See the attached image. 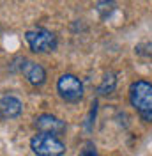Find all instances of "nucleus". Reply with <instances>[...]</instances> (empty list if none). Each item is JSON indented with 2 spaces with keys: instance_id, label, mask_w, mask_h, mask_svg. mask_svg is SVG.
Instances as JSON below:
<instances>
[{
  "instance_id": "obj_1",
  "label": "nucleus",
  "mask_w": 152,
  "mask_h": 156,
  "mask_svg": "<svg viewBox=\"0 0 152 156\" xmlns=\"http://www.w3.org/2000/svg\"><path fill=\"white\" fill-rule=\"evenodd\" d=\"M129 101L145 122H152V83L136 80L129 85Z\"/></svg>"
},
{
  "instance_id": "obj_2",
  "label": "nucleus",
  "mask_w": 152,
  "mask_h": 156,
  "mask_svg": "<svg viewBox=\"0 0 152 156\" xmlns=\"http://www.w3.org/2000/svg\"><path fill=\"white\" fill-rule=\"evenodd\" d=\"M25 41L34 53H50L58 46L57 36L48 29H32L25 32Z\"/></svg>"
},
{
  "instance_id": "obj_3",
  "label": "nucleus",
  "mask_w": 152,
  "mask_h": 156,
  "mask_svg": "<svg viewBox=\"0 0 152 156\" xmlns=\"http://www.w3.org/2000/svg\"><path fill=\"white\" fill-rule=\"evenodd\" d=\"M30 149L36 156H62L66 153V144L57 135L37 133L30 140Z\"/></svg>"
},
{
  "instance_id": "obj_4",
  "label": "nucleus",
  "mask_w": 152,
  "mask_h": 156,
  "mask_svg": "<svg viewBox=\"0 0 152 156\" xmlns=\"http://www.w3.org/2000/svg\"><path fill=\"white\" fill-rule=\"evenodd\" d=\"M57 92L66 103H80L83 98V83L73 73H64L57 80Z\"/></svg>"
},
{
  "instance_id": "obj_5",
  "label": "nucleus",
  "mask_w": 152,
  "mask_h": 156,
  "mask_svg": "<svg viewBox=\"0 0 152 156\" xmlns=\"http://www.w3.org/2000/svg\"><path fill=\"white\" fill-rule=\"evenodd\" d=\"M34 126L39 133H50V135H62L66 131V122L62 119H58L53 114H41L36 117Z\"/></svg>"
},
{
  "instance_id": "obj_6",
  "label": "nucleus",
  "mask_w": 152,
  "mask_h": 156,
  "mask_svg": "<svg viewBox=\"0 0 152 156\" xmlns=\"http://www.w3.org/2000/svg\"><path fill=\"white\" fill-rule=\"evenodd\" d=\"M19 71L23 73V76L27 78V82L30 85H34V87H41L46 82V71H44V68L41 64H37V62H34V60L23 58L21 64H19Z\"/></svg>"
},
{
  "instance_id": "obj_7",
  "label": "nucleus",
  "mask_w": 152,
  "mask_h": 156,
  "mask_svg": "<svg viewBox=\"0 0 152 156\" xmlns=\"http://www.w3.org/2000/svg\"><path fill=\"white\" fill-rule=\"evenodd\" d=\"M23 112V103L21 99L12 94H4L0 98V119L2 121H11L21 115Z\"/></svg>"
},
{
  "instance_id": "obj_8",
  "label": "nucleus",
  "mask_w": 152,
  "mask_h": 156,
  "mask_svg": "<svg viewBox=\"0 0 152 156\" xmlns=\"http://www.w3.org/2000/svg\"><path fill=\"white\" fill-rule=\"evenodd\" d=\"M117 87V73L113 71H108L103 80H101V83H99V87H97V94L99 96H108V94H112Z\"/></svg>"
},
{
  "instance_id": "obj_9",
  "label": "nucleus",
  "mask_w": 152,
  "mask_h": 156,
  "mask_svg": "<svg viewBox=\"0 0 152 156\" xmlns=\"http://www.w3.org/2000/svg\"><path fill=\"white\" fill-rule=\"evenodd\" d=\"M117 7V2L115 0H97V5H95V11L99 14L101 20H106Z\"/></svg>"
},
{
  "instance_id": "obj_10",
  "label": "nucleus",
  "mask_w": 152,
  "mask_h": 156,
  "mask_svg": "<svg viewBox=\"0 0 152 156\" xmlns=\"http://www.w3.org/2000/svg\"><path fill=\"white\" fill-rule=\"evenodd\" d=\"M78 156H97L94 144H92V142H87V144H85V147L81 149V153H80Z\"/></svg>"
},
{
  "instance_id": "obj_11",
  "label": "nucleus",
  "mask_w": 152,
  "mask_h": 156,
  "mask_svg": "<svg viewBox=\"0 0 152 156\" xmlns=\"http://www.w3.org/2000/svg\"><path fill=\"white\" fill-rule=\"evenodd\" d=\"M95 107H97V103H92V108H90V117H88V119H92V115H95ZM87 129H88V131H90V129H92V121H87Z\"/></svg>"
}]
</instances>
